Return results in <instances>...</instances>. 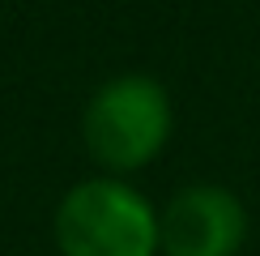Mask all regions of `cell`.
Segmentation results:
<instances>
[{
  "label": "cell",
  "instance_id": "obj_1",
  "mask_svg": "<svg viewBox=\"0 0 260 256\" xmlns=\"http://www.w3.org/2000/svg\"><path fill=\"white\" fill-rule=\"evenodd\" d=\"M56 243L64 256H154L158 213L120 179H85L56 209Z\"/></svg>",
  "mask_w": 260,
  "mask_h": 256
},
{
  "label": "cell",
  "instance_id": "obj_2",
  "mask_svg": "<svg viewBox=\"0 0 260 256\" xmlns=\"http://www.w3.org/2000/svg\"><path fill=\"white\" fill-rule=\"evenodd\" d=\"M81 137L107 171L145 167L149 158H158V149L171 137L167 90L141 73L107 81L81 115Z\"/></svg>",
  "mask_w": 260,
  "mask_h": 256
},
{
  "label": "cell",
  "instance_id": "obj_3",
  "mask_svg": "<svg viewBox=\"0 0 260 256\" xmlns=\"http://www.w3.org/2000/svg\"><path fill=\"white\" fill-rule=\"evenodd\" d=\"M247 239V213L235 192L197 184L158 213V248L167 256H235Z\"/></svg>",
  "mask_w": 260,
  "mask_h": 256
}]
</instances>
